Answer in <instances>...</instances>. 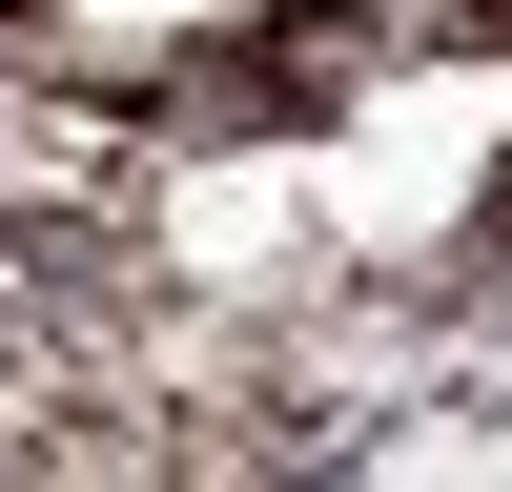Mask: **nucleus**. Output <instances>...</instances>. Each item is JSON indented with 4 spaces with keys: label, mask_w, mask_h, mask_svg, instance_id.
Instances as JSON below:
<instances>
[{
    "label": "nucleus",
    "mask_w": 512,
    "mask_h": 492,
    "mask_svg": "<svg viewBox=\"0 0 512 492\" xmlns=\"http://www.w3.org/2000/svg\"><path fill=\"white\" fill-rule=\"evenodd\" d=\"M492 21H512V0H492Z\"/></svg>",
    "instance_id": "obj_1"
}]
</instances>
